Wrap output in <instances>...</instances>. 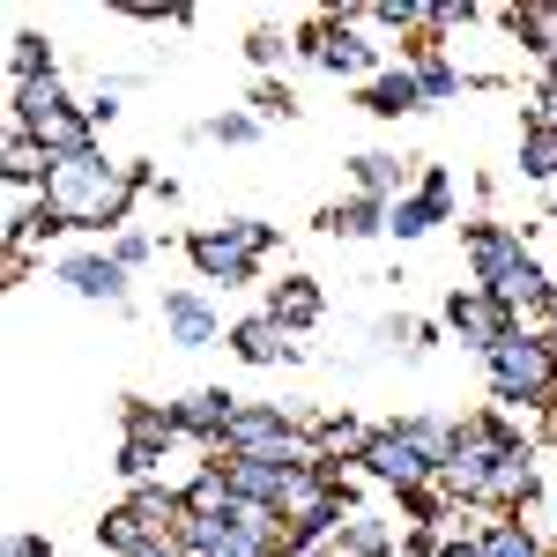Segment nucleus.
Here are the masks:
<instances>
[{
	"label": "nucleus",
	"mask_w": 557,
	"mask_h": 557,
	"mask_svg": "<svg viewBox=\"0 0 557 557\" xmlns=\"http://www.w3.org/2000/svg\"><path fill=\"white\" fill-rule=\"evenodd\" d=\"M268 253H275V223H260V215H231V223H209V231L186 238L194 275H201V283H223V290L253 283V268Z\"/></svg>",
	"instance_id": "f257e3e1"
},
{
	"label": "nucleus",
	"mask_w": 557,
	"mask_h": 557,
	"mask_svg": "<svg viewBox=\"0 0 557 557\" xmlns=\"http://www.w3.org/2000/svg\"><path fill=\"white\" fill-rule=\"evenodd\" d=\"M357 23H364V8H343V15H312V23L298 30V52H305V60H320L327 75H343V83H364V89H372V83L386 75V52L364 38Z\"/></svg>",
	"instance_id": "f03ea898"
},
{
	"label": "nucleus",
	"mask_w": 557,
	"mask_h": 557,
	"mask_svg": "<svg viewBox=\"0 0 557 557\" xmlns=\"http://www.w3.org/2000/svg\"><path fill=\"white\" fill-rule=\"evenodd\" d=\"M483 364H491V386H498V401H528V409H550V394H557L550 335H513V343L491 349Z\"/></svg>",
	"instance_id": "7ed1b4c3"
},
{
	"label": "nucleus",
	"mask_w": 557,
	"mask_h": 557,
	"mask_svg": "<svg viewBox=\"0 0 557 557\" xmlns=\"http://www.w3.org/2000/svg\"><path fill=\"white\" fill-rule=\"evenodd\" d=\"M446 327L491 357L498 343H513V335H520V312H513V305H498L491 290H454V298H446Z\"/></svg>",
	"instance_id": "20e7f679"
},
{
	"label": "nucleus",
	"mask_w": 557,
	"mask_h": 557,
	"mask_svg": "<svg viewBox=\"0 0 557 557\" xmlns=\"http://www.w3.org/2000/svg\"><path fill=\"white\" fill-rule=\"evenodd\" d=\"M446 209H454V178H446V164H424L417 194H401V201L386 209V231H394V238H424V231L446 223Z\"/></svg>",
	"instance_id": "39448f33"
},
{
	"label": "nucleus",
	"mask_w": 557,
	"mask_h": 557,
	"mask_svg": "<svg viewBox=\"0 0 557 557\" xmlns=\"http://www.w3.org/2000/svg\"><path fill=\"white\" fill-rule=\"evenodd\" d=\"M364 475L372 483H386V491H417V483H438V469H431L424 454H417V438L401 424H386L380 438H372V454H364Z\"/></svg>",
	"instance_id": "423d86ee"
},
{
	"label": "nucleus",
	"mask_w": 557,
	"mask_h": 557,
	"mask_svg": "<svg viewBox=\"0 0 557 557\" xmlns=\"http://www.w3.org/2000/svg\"><path fill=\"white\" fill-rule=\"evenodd\" d=\"M246 401L231 394V386H194L186 401H172V417H178V438H201V446H215L223 454V431H231V417H238Z\"/></svg>",
	"instance_id": "0eeeda50"
},
{
	"label": "nucleus",
	"mask_w": 557,
	"mask_h": 557,
	"mask_svg": "<svg viewBox=\"0 0 557 557\" xmlns=\"http://www.w3.org/2000/svg\"><path fill=\"white\" fill-rule=\"evenodd\" d=\"M60 283L89 305H127V268L112 253H67L60 260Z\"/></svg>",
	"instance_id": "6e6552de"
},
{
	"label": "nucleus",
	"mask_w": 557,
	"mask_h": 557,
	"mask_svg": "<svg viewBox=\"0 0 557 557\" xmlns=\"http://www.w3.org/2000/svg\"><path fill=\"white\" fill-rule=\"evenodd\" d=\"M164 335L178 349H209L223 335V320H215V305L201 290H164Z\"/></svg>",
	"instance_id": "1a4fd4ad"
},
{
	"label": "nucleus",
	"mask_w": 557,
	"mask_h": 557,
	"mask_svg": "<svg viewBox=\"0 0 557 557\" xmlns=\"http://www.w3.org/2000/svg\"><path fill=\"white\" fill-rule=\"evenodd\" d=\"M528 253L520 246V231H506V223H469V268H475V290H491L513 260Z\"/></svg>",
	"instance_id": "9d476101"
},
{
	"label": "nucleus",
	"mask_w": 557,
	"mask_h": 557,
	"mask_svg": "<svg viewBox=\"0 0 557 557\" xmlns=\"http://www.w3.org/2000/svg\"><path fill=\"white\" fill-rule=\"evenodd\" d=\"M223 343L238 349L246 364H298V357H305V349L290 343V327H275L268 312H253V320H238V327H231Z\"/></svg>",
	"instance_id": "9b49d317"
},
{
	"label": "nucleus",
	"mask_w": 557,
	"mask_h": 557,
	"mask_svg": "<svg viewBox=\"0 0 557 557\" xmlns=\"http://www.w3.org/2000/svg\"><path fill=\"white\" fill-rule=\"evenodd\" d=\"M349 178H357V194L364 201H401L409 194V157H394V149H364V157H349Z\"/></svg>",
	"instance_id": "f8f14e48"
},
{
	"label": "nucleus",
	"mask_w": 557,
	"mask_h": 557,
	"mask_svg": "<svg viewBox=\"0 0 557 557\" xmlns=\"http://www.w3.org/2000/svg\"><path fill=\"white\" fill-rule=\"evenodd\" d=\"M52 112H75V97H67V83H60V67L52 75H38V83H23V89H8V120H52Z\"/></svg>",
	"instance_id": "ddd939ff"
},
{
	"label": "nucleus",
	"mask_w": 557,
	"mask_h": 557,
	"mask_svg": "<svg viewBox=\"0 0 557 557\" xmlns=\"http://www.w3.org/2000/svg\"><path fill=\"white\" fill-rule=\"evenodd\" d=\"M364 112H372V120H401V112H424V89H417V67H386L380 83L364 89Z\"/></svg>",
	"instance_id": "4468645a"
},
{
	"label": "nucleus",
	"mask_w": 557,
	"mask_h": 557,
	"mask_svg": "<svg viewBox=\"0 0 557 557\" xmlns=\"http://www.w3.org/2000/svg\"><path fill=\"white\" fill-rule=\"evenodd\" d=\"M268 320H275V327H290V335L312 327V320H320V283H312V275L275 283V290H268Z\"/></svg>",
	"instance_id": "2eb2a0df"
},
{
	"label": "nucleus",
	"mask_w": 557,
	"mask_h": 557,
	"mask_svg": "<svg viewBox=\"0 0 557 557\" xmlns=\"http://www.w3.org/2000/svg\"><path fill=\"white\" fill-rule=\"evenodd\" d=\"M409 67H417V89H424V104H446V97H461L469 75L438 52V45H409Z\"/></svg>",
	"instance_id": "dca6fc26"
},
{
	"label": "nucleus",
	"mask_w": 557,
	"mask_h": 557,
	"mask_svg": "<svg viewBox=\"0 0 557 557\" xmlns=\"http://www.w3.org/2000/svg\"><path fill=\"white\" fill-rule=\"evenodd\" d=\"M320 231H327V238H372V231H386V201H364V194L327 201V209H320Z\"/></svg>",
	"instance_id": "f3484780"
},
{
	"label": "nucleus",
	"mask_w": 557,
	"mask_h": 557,
	"mask_svg": "<svg viewBox=\"0 0 557 557\" xmlns=\"http://www.w3.org/2000/svg\"><path fill=\"white\" fill-rule=\"evenodd\" d=\"M483 498H491V506H520V498H535V454H528V446H506Z\"/></svg>",
	"instance_id": "a211bd4d"
},
{
	"label": "nucleus",
	"mask_w": 557,
	"mask_h": 557,
	"mask_svg": "<svg viewBox=\"0 0 557 557\" xmlns=\"http://www.w3.org/2000/svg\"><path fill=\"white\" fill-rule=\"evenodd\" d=\"M401 431L417 438V454H424L431 469H454V454H461V424H446V417H401Z\"/></svg>",
	"instance_id": "6ab92c4d"
},
{
	"label": "nucleus",
	"mask_w": 557,
	"mask_h": 557,
	"mask_svg": "<svg viewBox=\"0 0 557 557\" xmlns=\"http://www.w3.org/2000/svg\"><path fill=\"white\" fill-rule=\"evenodd\" d=\"M127 438H134V446H172V438H178L172 401L157 409V401H141V394H127Z\"/></svg>",
	"instance_id": "aec40b11"
},
{
	"label": "nucleus",
	"mask_w": 557,
	"mask_h": 557,
	"mask_svg": "<svg viewBox=\"0 0 557 557\" xmlns=\"http://www.w3.org/2000/svg\"><path fill=\"white\" fill-rule=\"evenodd\" d=\"M312 438H320V454H327V461H335V454H349V461H364L380 431H364L357 417H320V424H312Z\"/></svg>",
	"instance_id": "412c9836"
},
{
	"label": "nucleus",
	"mask_w": 557,
	"mask_h": 557,
	"mask_svg": "<svg viewBox=\"0 0 557 557\" xmlns=\"http://www.w3.org/2000/svg\"><path fill=\"white\" fill-rule=\"evenodd\" d=\"M38 75H52V52H45L38 30H15V38H8V89L38 83Z\"/></svg>",
	"instance_id": "4be33fe9"
},
{
	"label": "nucleus",
	"mask_w": 557,
	"mask_h": 557,
	"mask_svg": "<svg viewBox=\"0 0 557 557\" xmlns=\"http://www.w3.org/2000/svg\"><path fill=\"white\" fill-rule=\"evenodd\" d=\"M475 557H550V550H543L520 520H491V528L475 535Z\"/></svg>",
	"instance_id": "5701e85b"
},
{
	"label": "nucleus",
	"mask_w": 557,
	"mask_h": 557,
	"mask_svg": "<svg viewBox=\"0 0 557 557\" xmlns=\"http://www.w3.org/2000/svg\"><path fill=\"white\" fill-rule=\"evenodd\" d=\"M178 550H186V557H223V550H231V520H223V513H186Z\"/></svg>",
	"instance_id": "b1692460"
},
{
	"label": "nucleus",
	"mask_w": 557,
	"mask_h": 557,
	"mask_svg": "<svg viewBox=\"0 0 557 557\" xmlns=\"http://www.w3.org/2000/svg\"><path fill=\"white\" fill-rule=\"evenodd\" d=\"M253 134H260L253 112H223V120H209V127H194V141H223V149H246Z\"/></svg>",
	"instance_id": "393cba45"
},
{
	"label": "nucleus",
	"mask_w": 557,
	"mask_h": 557,
	"mask_svg": "<svg viewBox=\"0 0 557 557\" xmlns=\"http://www.w3.org/2000/svg\"><path fill=\"white\" fill-rule=\"evenodd\" d=\"M343 550H349V557H386V550H394V535H386L380 520L349 513V528H343Z\"/></svg>",
	"instance_id": "a878e982"
},
{
	"label": "nucleus",
	"mask_w": 557,
	"mask_h": 557,
	"mask_svg": "<svg viewBox=\"0 0 557 557\" xmlns=\"http://www.w3.org/2000/svg\"><path fill=\"white\" fill-rule=\"evenodd\" d=\"M157 469H164V446H134V438L120 446V475H127L134 491H141V483H149Z\"/></svg>",
	"instance_id": "bb28decb"
},
{
	"label": "nucleus",
	"mask_w": 557,
	"mask_h": 557,
	"mask_svg": "<svg viewBox=\"0 0 557 557\" xmlns=\"http://www.w3.org/2000/svg\"><path fill=\"white\" fill-rule=\"evenodd\" d=\"M475 15H483V8H469V0H431V8H424V30L446 38V30H469Z\"/></svg>",
	"instance_id": "cd10ccee"
},
{
	"label": "nucleus",
	"mask_w": 557,
	"mask_h": 557,
	"mask_svg": "<svg viewBox=\"0 0 557 557\" xmlns=\"http://www.w3.org/2000/svg\"><path fill=\"white\" fill-rule=\"evenodd\" d=\"M253 120H298V97H290V83H260V89H253Z\"/></svg>",
	"instance_id": "c85d7f7f"
},
{
	"label": "nucleus",
	"mask_w": 557,
	"mask_h": 557,
	"mask_svg": "<svg viewBox=\"0 0 557 557\" xmlns=\"http://www.w3.org/2000/svg\"><path fill=\"white\" fill-rule=\"evenodd\" d=\"M364 23H380V30H417V23H424V8H409V0H372V8H364Z\"/></svg>",
	"instance_id": "c756f323"
},
{
	"label": "nucleus",
	"mask_w": 557,
	"mask_h": 557,
	"mask_svg": "<svg viewBox=\"0 0 557 557\" xmlns=\"http://www.w3.org/2000/svg\"><path fill=\"white\" fill-rule=\"evenodd\" d=\"M149 253H157V238H149V231H120V238H112V260H120L127 275H134V268H141Z\"/></svg>",
	"instance_id": "7c9ffc66"
},
{
	"label": "nucleus",
	"mask_w": 557,
	"mask_h": 557,
	"mask_svg": "<svg viewBox=\"0 0 557 557\" xmlns=\"http://www.w3.org/2000/svg\"><path fill=\"white\" fill-rule=\"evenodd\" d=\"M283 52H290V45H283V30H253V38H246V60H253V67H275Z\"/></svg>",
	"instance_id": "2f4dec72"
},
{
	"label": "nucleus",
	"mask_w": 557,
	"mask_h": 557,
	"mask_svg": "<svg viewBox=\"0 0 557 557\" xmlns=\"http://www.w3.org/2000/svg\"><path fill=\"white\" fill-rule=\"evenodd\" d=\"M528 134H557V97H550V89H535V104H528Z\"/></svg>",
	"instance_id": "473e14b6"
},
{
	"label": "nucleus",
	"mask_w": 557,
	"mask_h": 557,
	"mask_svg": "<svg viewBox=\"0 0 557 557\" xmlns=\"http://www.w3.org/2000/svg\"><path fill=\"white\" fill-rule=\"evenodd\" d=\"M8 557H52V543H45V535H15V543H8Z\"/></svg>",
	"instance_id": "72a5a7b5"
},
{
	"label": "nucleus",
	"mask_w": 557,
	"mask_h": 557,
	"mask_svg": "<svg viewBox=\"0 0 557 557\" xmlns=\"http://www.w3.org/2000/svg\"><path fill=\"white\" fill-rule=\"evenodd\" d=\"M543 89H550V97H557V60H543Z\"/></svg>",
	"instance_id": "f704fd0d"
},
{
	"label": "nucleus",
	"mask_w": 557,
	"mask_h": 557,
	"mask_svg": "<svg viewBox=\"0 0 557 557\" xmlns=\"http://www.w3.org/2000/svg\"><path fill=\"white\" fill-rule=\"evenodd\" d=\"M550 215H557V194H550Z\"/></svg>",
	"instance_id": "c9c22d12"
}]
</instances>
